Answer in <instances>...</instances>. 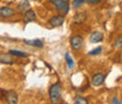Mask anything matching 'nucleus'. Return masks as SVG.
Returning a JSON list of instances; mask_svg holds the SVG:
<instances>
[{"label":"nucleus","instance_id":"20e7f679","mask_svg":"<svg viewBox=\"0 0 122 104\" xmlns=\"http://www.w3.org/2000/svg\"><path fill=\"white\" fill-rule=\"evenodd\" d=\"M71 46H72L74 50H76V51L81 50V49L83 47V38L80 37V36L72 37V38H71Z\"/></svg>","mask_w":122,"mask_h":104},{"label":"nucleus","instance_id":"6ab92c4d","mask_svg":"<svg viewBox=\"0 0 122 104\" xmlns=\"http://www.w3.org/2000/svg\"><path fill=\"white\" fill-rule=\"evenodd\" d=\"M114 46H115L116 49H122V37H119V38L115 40Z\"/></svg>","mask_w":122,"mask_h":104},{"label":"nucleus","instance_id":"b1692460","mask_svg":"<svg viewBox=\"0 0 122 104\" xmlns=\"http://www.w3.org/2000/svg\"><path fill=\"white\" fill-rule=\"evenodd\" d=\"M36 1H40V0H36Z\"/></svg>","mask_w":122,"mask_h":104},{"label":"nucleus","instance_id":"6e6552de","mask_svg":"<svg viewBox=\"0 0 122 104\" xmlns=\"http://www.w3.org/2000/svg\"><path fill=\"white\" fill-rule=\"evenodd\" d=\"M22 19H24V23H25V24H28V23H32V21H34V20L36 19V14H35V12H34L33 10H30V8H28L27 11L24 12Z\"/></svg>","mask_w":122,"mask_h":104},{"label":"nucleus","instance_id":"0eeeda50","mask_svg":"<svg viewBox=\"0 0 122 104\" xmlns=\"http://www.w3.org/2000/svg\"><path fill=\"white\" fill-rule=\"evenodd\" d=\"M105 79H106V76L103 73H95L92 78V84L94 86H101L105 83Z\"/></svg>","mask_w":122,"mask_h":104},{"label":"nucleus","instance_id":"dca6fc26","mask_svg":"<svg viewBox=\"0 0 122 104\" xmlns=\"http://www.w3.org/2000/svg\"><path fill=\"white\" fill-rule=\"evenodd\" d=\"M85 2H86V0H73V1H72V6H73L74 8H79V7H81L82 5H85Z\"/></svg>","mask_w":122,"mask_h":104},{"label":"nucleus","instance_id":"2eb2a0df","mask_svg":"<svg viewBox=\"0 0 122 104\" xmlns=\"http://www.w3.org/2000/svg\"><path fill=\"white\" fill-rule=\"evenodd\" d=\"M65 59H66V63H67V65H68V67H69L71 70L74 69V60H73V58L71 57L69 52H66V55H65Z\"/></svg>","mask_w":122,"mask_h":104},{"label":"nucleus","instance_id":"423d86ee","mask_svg":"<svg viewBox=\"0 0 122 104\" xmlns=\"http://www.w3.org/2000/svg\"><path fill=\"white\" fill-rule=\"evenodd\" d=\"M15 59L11 53H4L0 52V64H7V65H12L14 64Z\"/></svg>","mask_w":122,"mask_h":104},{"label":"nucleus","instance_id":"39448f33","mask_svg":"<svg viewBox=\"0 0 122 104\" xmlns=\"http://www.w3.org/2000/svg\"><path fill=\"white\" fill-rule=\"evenodd\" d=\"M15 14V11L11 7H7V6H4V7H0V18L2 19H8L11 17H13Z\"/></svg>","mask_w":122,"mask_h":104},{"label":"nucleus","instance_id":"a211bd4d","mask_svg":"<svg viewBox=\"0 0 122 104\" xmlns=\"http://www.w3.org/2000/svg\"><path fill=\"white\" fill-rule=\"evenodd\" d=\"M101 51H102V47H100V46H99V47H96V49L92 50V51L89 52V53H88V55H89V56H96V55H99V53H100Z\"/></svg>","mask_w":122,"mask_h":104},{"label":"nucleus","instance_id":"f8f14e48","mask_svg":"<svg viewBox=\"0 0 122 104\" xmlns=\"http://www.w3.org/2000/svg\"><path fill=\"white\" fill-rule=\"evenodd\" d=\"M86 18H87V15L85 12H82V13H76L75 17H74V24H82L85 20H86Z\"/></svg>","mask_w":122,"mask_h":104},{"label":"nucleus","instance_id":"aec40b11","mask_svg":"<svg viewBox=\"0 0 122 104\" xmlns=\"http://www.w3.org/2000/svg\"><path fill=\"white\" fill-rule=\"evenodd\" d=\"M6 90H2V89H0V99H5L6 98Z\"/></svg>","mask_w":122,"mask_h":104},{"label":"nucleus","instance_id":"412c9836","mask_svg":"<svg viewBox=\"0 0 122 104\" xmlns=\"http://www.w3.org/2000/svg\"><path fill=\"white\" fill-rule=\"evenodd\" d=\"M101 0H86V2H88V4H91V5H96V4H99Z\"/></svg>","mask_w":122,"mask_h":104},{"label":"nucleus","instance_id":"1a4fd4ad","mask_svg":"<svg viewBox=\"0 0 122 104\" xmlns=\"http://www.w3.org/2000/svg\"><path fill=\"white\" fill-rule=\"evenodd\" d=\"M6 102L10 104H16L18 103V95L14 90H7L6 92Z\"/></svg>","mask_w":122,"mask_h":104},{"label":"nucleus","instance_id":"4be33fe9","mask_svg":"<svg viewBox=\"0 0 122 104\" xmlns=\"http://www.w3.org/2000/svg\"><path fill=\"white\" fill-rule=\"evenodd\" d=\"M112 103L113 104H121V101H120V99H119V98H116V97H114V98H113V101H112Z\"/></svg>","mask_w":122,"mask_h":104},{"label":"nucleus","instance_id":"4468645a","mask_svg":"<svg viewBox=\"0 0 122 104\" xmlns=\"http://www.w3.org/2000/svg\"><path fill=\"white\" fill-rule=\"evenodd\" d=\"M18 8H19V11L20 12H25V11H27L28 8H30V1L28 0H24L22 2H20L19 4V6H18Z\"/></svg>","mask_w":122,"mask_h":104},{"label":"nucleus","instance_id":"f03ea898","mask_svg":"<svg viewBox=\"0 0 122 104\" xmlns=\"http://www.w3.org/2000/svg\"><path fill=\"white\" fill-rule=\"evenodd\" d=\"M56 8V11L62 15L68 14L69 12V1L68 0H49Z\"/></svg>","mask_w":122,"mask_h":104},{"label":"nucleus","instance_id":"5701e85b","mask_svg":"<svg viewBox=\"0 0 122 104\" xmlns=\"http://www.w3.org/2000/svg\"><path fill=\"white\" fill-rule=\"evenodd\" d=\"M120 61H122V52L120 53Z\"/></svg>","mask_w":122,"mask_h":104},{"label":"nucleus","instance_id":"9b49d317","mask_svg":"<svg viewBox=\"0 0 122 104\" xmlns=\"http://www.w3.org/2000/svg\"><path fill=\"white\" fill-rule=\"evenodd\" d=\"M24 43L26 45H28V46H34V47H39V49H41V47H44V43H42V40H40V39H34V40H24Z\"/></svg>","mask_w":122,"mask_h":104},{"label":"nucleus","instance_id":"f257e3e1","mask_svg":"<svg viewBox=\"0 0 122 104\" xmlns=\"http://www.w3.org/2000/svg\"><path fill=\"white\" fill-rule=\"evenodd\" d=\"M61 93H62V86L60 83H55L52 84V86L49 88L48 95H49V99L52 103H60L61 102Z\"/></svg>","mask_w":122,"mask_h":104},{"label":"nucleus","instance_id":"ddd939ff","mask_svg":"<svg viewBox=\"0 0 122 104\" xmlns=\"http://www.w3.org/2000/svg\"><path fill=\"white\" fill-rule=\"evenodd\" d=\"M10 53L14 57H20V58H27L28 55L22 52V51H19V50H10Z\"/></svg>","mask_w":122,"mask_h":104},{"label":"nucleus","instance_id":"9d476101","mask_svg":"<svg viewBox=\"0 0 122 104\" xmlns=\"http://www.w3.org/2000/svg\"><path fill=\"white\" fill-rule=\"evenodd\" d=\"M103 39V33L102 32H100V31H95V32H93L92 33V36L89 37V40H91V43H99V42H101Z\"/></svg>","mask_w":122,"mask_h":104},{"label":"nucleus","instance_id":"f3484780","mask_svg":"<svg viewBox=\"0 0 122 104\" xmlns=\"http://www.w3.org/2000/svg\"><path fill=\"white\" fill-rule=\"evenodd\" d=\"M74 103L76 104H87L88 102H87V99L85 98V97H80V96H76L75 97V99H74Z\"/></svg>","mask_w":122,"mask_h":104},{"label":"nucleus","instance_id":"7ed1b4c3","mask_svg":"<svg viewBox=\"0 0 122 104\" xmlns=\"http://www.w3.org/2000/svg\"><path fill=\"white\" fill-rule=\"evenodd\" d=\"M63 23H65V15H61V14L54 15V17H52L48 20V24H49L51 27H59Z\"/></svg>","mask_w":122,"mask_h":104}]
</instances>
